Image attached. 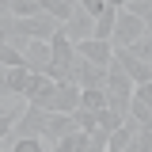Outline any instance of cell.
<instances>
[{
	"instance_id": "cell-10",
	"label": "cell",
	"mask_w": 152,
	"mask_h": 152,
	"mask_svg": "<svg viewBox=\"0 0 152 152\" xmlns=\"http://www.w3.org/2000/svg\"><path fill=\"white\" fill-rule=\"evenodd\" d=\"M50 50H53V65H65V69H72V61H76V42H69V38L57 31V34L50 38Z\"/></svg>"
},
{
	"instance_id": "cell-24",
	"label": "cell",
	"mask_w": 152,
	"mask_h": 152,
	"mask_svg": "<svg viewBox=\"0 0 152 152\" xmlns=\"http://www.w3.org/2000/svg\"><path fill=\"white\" fill-rule=\"evenodd\" d=\"M107 4H110V8H118V12H122V8H129V0H107Z\"/></svg>"
},
{
	"instance_id": "cell-2",
	"label": "cell",
	"mask_w": 152,
	"mask_h": 152,
	"mask_svg": "<svg viewBox=\"0 0 152 152\" xmlns=\"http://www.w3.org/2000/svg\"><path fill=\"white\" fill-rule=\"evenodd\" d=\"M145 34H148V27L141 23V15H133L129 8H122V12H118V23H114L110 46H133V42H141Z\"/></svg>"
},
{
	"instance_id": "cell-19",
	"label": "cell",
	"mask_w": 152,
	"mask_h": 152,
	"mask_svg": "<svg viewBox=\"0 0 152 152\" xmlns=\"http://www.w3.org/2000/svg\"><path fill=\"white\" fill-rule=\"evenodd\" d=\"M72 118H76V129H84V133H91V129H99V118H95L91 110H84V107H80V110H76Z\"/></svg>"
},
{
	"instance_id": "cell-14",
	"label": "cell",
	"mask_w": 152,
	"mask_h": 152,
	"mask_svg": "<svg viewBox=\"0 0 152 152\" xmlns=\"http://www.w3.org/2000/svg\"><path fill=\"white\" fill-rule=\"evenodd\" d=\"M88 141H91V133H84V129H72V133H65V137L57 141L53 148H61V152H88Z\"/></svg>"
},
{
	"instance_id": "cell-4",
	"label": "cell",
	"mask_w": 152,
	"mask_h": 152,
	"mask_svg": "<svg viewBox=\"0 0 152 152\" xmlns=\"http://www.w3.org/2000/svg\"><path fill=\"white\" fill-rule=\"evenodd\" d=\"M114 61L133 76V84H148V80H152V65H148V61H141L137 53H129L126 46H114Z\"/></svg>"
},
{
	"instance_id": "cell-26",
	"label": "cell",
	"mask_w": 152,
	"mask_h": 152,
	"mask_svg": "<svg viewBox=\"0 0 152 152\" xmlns=\"http://www.w3.org/2000/svg\"><path fill=\"white\" fill-rule=\"evenodd\" d=\"M0 42H4V38H0Z\"/></svg>"
},
{
	"instance_id": "cell-21",
	"label": "cell",
	"mask_w": 152,
	"mask_h": 152,
	"mask_svg": "<svg viewBox=\"0 0 152 152\" xmlns=\"http://www.w3.org/2000/svg\"><path fill=\"white\" fill-rule=\"evenodd\" d=\"M76 4H80V8H84V12H88V15H103V12H107V8H110V4H107V0H76Z\"/></svg>"
},
{
	"instance_id": "cell-3",
	"label": "cell",
	"mask_w": 152,
	"mask_h": 152,
	"mask_svg": "<svg viewBox=\"0 0 152 152\" xmlns=\"http://www.w3.org/2000/svg\"><path fill=\"white\" fill-rule=\"evenodd\" d=\"M72 84L80 88V91H88V88H107V65H95V61H88V57L76 53V61H72Z\"/></svg>"
},
{
	"instance_id": "cell-18",
	"label": "cell",
	"mask_w": 152,
	"mask_h": 152,
	"mask_svg": "<svg viewBox=\"0 0 152 152\" xmlns=\"http://www.w3.org/2000/svg\"><path fill=\"white\" fill-rule=\"evenodd\" d=\"M126 152H152V122H145V126L137 129V137L129 141Z\"/></svg>"
},
{
	"instance_id": "cell-7",
	"label": "cell",
	"mask_w": 152,
	"mask_h": 152,
	"mask_svg": "<svg viewBox=\"0 0 152 152\" xmlns=\"http://www.w3.org/2000/svg\"><path fill=\"white\" fill-rule=\"evenodd\" d=\"M76 53L95 61V65H110L114 61V46L103 42V38H84V42H76Z\"/></svg>"
},
{
	"instance_id": "cell-23",
	"label": "cell",
	"mask_w": 152,
	"mask_h": 152,
	"mask_svg": "<svg viewBox=\"0 0 152 152\" xmlns=\"http://www.w3.org/2000/svg\"><path fill=\"white\" fill-rule=\"evenodd\" d=\"M12 4H15V0H0V19H8V15H12Z\"/></svg>"
},
{
	"instance_id": "cell-22",
	"label": "cell",
	"mask_w": 152,
	"mask_h": 152,
	"mask_svg": "<svg viewBox=\"0 0 152 152\" xmlns=\"http://www.w3.org/2000/svg\"><path fill=\"white\" fill-rule=\"evenodd\" d=\"M0 99H19V95H12V88H8V69L0 65Z\"/></svg>"
},
{
	"instance_id": "cell-5",
	"label": "cell",
	"mask_w": 152,
	"mask_h": 152,
	"mask_svg": "<svg viewBox=\"0 0 152 152\" xmlns=\"http://www.w3.org/2000/svg\"><path fill=\"white\" fill-rule=\"evenodd\" d=\"M61 34L69 42H84V38H95V15H88L84 8H76V15L69 23H61Z\"/></svg>"
},
{
	"instance_id": "cell-1",
	"label": "cell",
	"mask_w": 152,
	"mask_h": 152,
	"mask_svg": "<svg viewBox=\"0 0 152 152\" xmlns=\"http://www.w3.org/2000/svg\"><path fill=\"white\" fill-rule=\"evenodd\" d=\"M50 114H53V110L31 107V103H27V110L19 114L15 129H12V141H15V137H46V129H50Z\"/></svg>"
},
{
	"instance_id": "cell-16",
	"label": "cell",
	"mask_w": 152,
	"mask_h": 152,
	"mask_svg": "<svg viewBox=\"0 0 152 152\" xmlns=\"http://www.w3.org/2000/svg\"><path fill=\"white\" fill-rule=\"evenodd\" d=\"M12 15H19V19L46 15V0H15V4H12Z\"/></svg>"
},
{
	"instance_id": "cell-9",
	"label": "cell",
	"mask_w": 152,
	"mask_h": 152,
	"mask_svg": "<svg viewBox=\"0 0 152 152\" xmlns=\"http://www.w3.org/2000/svg\"><path fill=\"white\" fill-rule=\"evenodd\" d=\"M23 61H27V69H31V72H46V65L53 61V50H50V42H27V50H23Z\"/></svg>"
},
{
	"instance_id": "cell-20",
	"label": "cell",
	"mask_w": 152,
	"mask_h": 152,
	"mask_svg": "<svg viewBox=\"0 0 152 152\" xmlns=\"http://www.w3.org/2000/svg\"><path fill=\"white\" fill-rule=\"evenodd\" d=\"M129 12H133V15H141V23L148 27V34H152V0H141V4H129Z\"/></svg>"
},
{
	"instance_id": "cell-17",
	"label": "cell",
	"mask_w": 152,
	"mask_h": 152,
	"mask_svg": "<svg viewBox=\"0 0 152 152\" xmlns=\"http://www.w3.org/2000/svg\"><path fill=\"white\" fill-rule=\"evenodd\" d=\"M8 152H50V148H46L42 137H15V141L8 145Z\"/></svg>"
},
{
	"instance_id": "cell-15",
	"label": "cell",
	"mask_w": 152,
	"mask_h": 152,
	"mask_svg": "<svg viewBox=\"0 0 152 152\" xmlns=\"http://www.w3.org/2000/svg\"><path fill=\"white\" fill-rule=\"evenodd\" d=\"M0 65H4V69H27L23 50H19L15 42H0Z\"/></svg>"
},
{
	"instance_id": "cell-8",
	"label": "cell",
	"mask_w": 152,
	"mask_h": 152,
	"mask_svg": "<svg viewBox=\"0 0 152 152\" xmlns=\"http://www.w3.org/2000/svg\"><path fill=\"white\" fill-rule=\"evenodd\" d=\"M129 118H137L141 126H145V122H152V84H137L133 103H129Z\"/></svg>"
},
{
	"instance_id": "cell-6",
	"label": "cell",
	"mask_w": 152,
	"mask_h": 152,
	"mask_svg": "<svg viewBox=\"0 0 152 152\" xmlns=\"http://www.w3.org/2000/svg\"><path fill=\"white\" fill-rule=\"evenodd\" d=\"M46 110H53V114H76L80 110V88H76V84H57V91H53V99H50Z\"/></svg>"
},
{
	"instance_id": "cell-12",
	"label": "cell",
	"mask_w": 152,
	"mask_h": 152,
	"mask_svg": "<svg viewBox=\"0 0 152 152\" xmlns=\"http://www.w3.org/2000/svg\"><path fill=\"white\" fill-rule=\"evenodd\" d=\"M53 91H57V80H50V76H42V72H38L34 88H31V95H27V103H31V107H50Z\"/></svg>"
},
{
	"instance_id": "cell-27",
	"label": "cell",
	"mask_w": 152,
	"mask_h": 152,
	"mask_svg": "<svg viewBox=\"0 0 152 152\" xmlns=\"http://www.w3.org/2000/svg\"><path fill=\"white\" fill-rule=\"evenodd\" d=\"M148 84H152V80H148Z\"/></svg>"
},
{
	"instance_id": "cell-13",
	"label": "cell",
	"mask_w": 152,
	"mask_h": 152,
	"mask_svg": "<svg viewBox=\"0 0 152 152\" xmlns=\"http://www.w3.org/2000/svg\"><path fill=\"white\" fill-rule=\"evenodd\" d=\"M80 107L91 110V114L107 110V107H110V91H107V88H88V91H80Z\"/></svg>"
},
{
	"instance_id": "cell-25",
	"label": "cell",
	"mask_w": 152,
	"mask_h": 152,
	"mask_svg": "<svg viewBox=\"0 0 152 152\" xmlns=\"http://www.w3.org/2000/svg\"><path fill=\"white\" fill-rule=\"evenodd\" d=\"M50 152H61V148H50Z\"/></svg>"
},
{
	"instance_id": "cell-11",
	"label": "cell",
	"mask_w": 152,
	"mask_h": 152,
	"mask_svg": "<svg viewBox=\"0 0 152 152\" xmlns=\"http://www.w3.org/2000/svg\"><path fill=\"white\" fill-rule=\"evenodd\" d=\"M34 80H38V72H31V69H8V88H12V95H19V99L31 95Z\"/></svg>"
}]
</instances>
